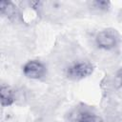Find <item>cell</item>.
<instances>
[{
  "label": "cell",
  "mask_w": 122,
  "mask_h": 122,
  "mask_svg": "<svg viewBox=\"0 0 122 122\" xmlns=\"http://www.w3.org/2000/svg\"><path fill=\"white\" fill-rule=\"evenodd\" d=\"M93 71V66L89 62H81L73 65L72 67L69 68L68 70V76L72 79H82L90 74H92Z\"/></svg>",
  "instance_id": "6da1fadb"
},
{
  "label": "cell",
  "mask_w": 122,
  "mask_h": 122,
  "mask_svg": "<svg viewBox=\"0 0 122 122\" xmlns=\"http://www.w3.org/2000/svg\"><path fill=\"white\" fill-rule=\"evenodd\" d=\"M117 42V37L112 30H102L100 31L97 36H96V43L98 47L105 49V50H110L115 47Z\"/></svg>",
  "instance_id": "7a4b0ae2"
},
{
  "label": "cell",
  "mask_w": 122,
  "mask_h": 122,
  "mask_svg": "<svg viewBox=\"0 0 122 122\" xmlns=\"http://www.w3.org/2000/svg\"><path fill=\"white\" fill-rule=\"evenodd\" d=\"M24 74L31 79H38L41 78L46 71L44 65L38 61H29L23 68Z\"/></svg>",
  "instance_id": "3957f363"
},
{
  "label": "cell",
  "mask_w": 122,
  "mask_h": 122,
  "mask_svg": "<svg viewBox=\"0 0 122 122\" xmlns=\"http://www.w3.org/2000/svg\"><path fill=\"white\" fill-rule=\"evenodd\" d=\"M0 98H1V105L3 107H8L10 106L14 99H13V92L10 90V87L1 85L0 89Z\"/></svg>",
  "instance_id": "277c9868"
},
{
  "label": "cell",
  "mask_w": 122,
  "mask_h": 122,
  "mask_svg": "<svg viewBox=\"0 0 122 122\" xmlns=\"http://www.w3.org/2000/svg\"><path fill=\"white\" fill-rule=\"evenodd\" d=\"M0 9H1V13L6 14L7 16H13L15 14V7L10 2L1 1Z\"/></svg>",
  "instance_id": "5b68a950"
},
{
  "label": "cell",
  "mask_w": 122,
  "mask_h": 122,
  "mask_svg": "<svg viewBox=\"0 0 122 122\" xmlns=\"http://www.w3.org/2000/svg\"><path fill=\"white\" fill-rule=\"evenodd\" d=\"M80 122H98V119L92 115L90 114H85L81 117Z\"/></svg>",
  "instance_id": "8992f818"
},
{
  "label": "cell",
  "mask_w": 122,
  "mask_h": 122,
  "mask_svg": "<svg viewBox=\"0 0 122 122\" xmlns=\"http://www.w3.org/2000/svg\"><path fill=\"white\" fill-rule=\"evenodd\" d=\"M115 81H116V84L118 85V87L122 86V68L117 71V73L115 75Z\"/></svg>",
  "instance_id": "52a82bcc"
},
{
  "label": "cell",
  "mask_w": 122,
  "mask_h": 122,
  "mask_svg": "<svg viewBox=\"0 0 122 122\" xmlns=\"http://www.w3.org/2000/svg\"><path fill=\"white\" fill-rule=\"evenodd\" d=\"M95 4H96L99 8H107L108 5H109V3L106 2V1H97V2H95Z\"/></svg>",
  "instance_id": "ba28073f"
}]
</instances>
